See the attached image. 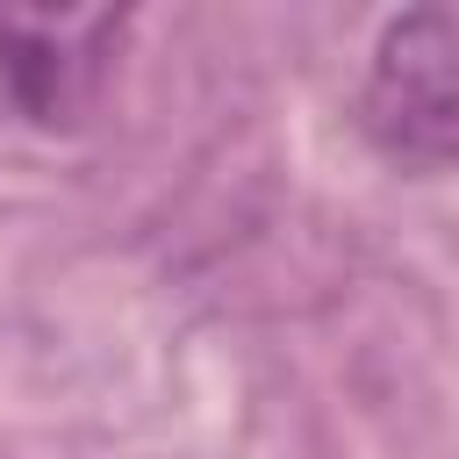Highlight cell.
Masks as SVG:
<instances>
[{
	"mask_svg": "<svg viewBox=\"0 0 459 459\" xmlns=\"http://www.w3.org/2000/svg\"><path fill=\"white\" fill-rule=\"evenodd\" d=\"M359 122L402 172H459V7H409L380 29Z\"/></svg>",
	"mask_w": 459,
	"mask_h": 459,
	"instance_id": "6da1fadb",
	"label": "cell"
},
{
	"mask_svg": "<svg viewBox=\"0 0 459 459\" xmlns=\"http://www.w3.org/2000/svg\"><path fill=\"white\" fill-rule=\"evenodd\" d=\"M115 14H0V79L36 122H72L93 93Z\"/></svg>",
	"mask_w": 459,
	"mask_h": 459,
	"instance_id": "7a4b0ae2",
	"label": "cell"
}]
</instances>
